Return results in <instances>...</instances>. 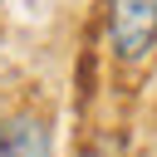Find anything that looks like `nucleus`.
<instances>
[{"instance_id":"obj_1","label":"nucleus","mask_w":157,"mask_h":157,"mask_svg":"<svg viewBox=\"0 0 157 157\" xmlns=\"http://www.w3.org/2000/svg\"><path fill=\"white\" fill-rule=\"evenodd\" d=\"M108 49L123 69H142L157 49V0H108Z\"/></svg>"},{"instance_id":"obj_2","label":"nucleus","mask_w":157,"mask_h":157,"mask_svg":"<svg viewBox=\"0 0 157 157\" xmlns=\"http://www.w3.org/2000/svg\"><path fill=\"white\" fill-rule=\"evenodd\" d=\"M0 157H49V123L39 113L0 118Z\"/></svg>"}]
</instances>
